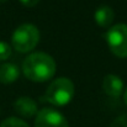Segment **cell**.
Segmentation results:
<instances>
[{"mask_svg":"<svg viewBox=\"0 0 127 127\" xmlns=\"http://www.w3.org/2000/svg\"><path fill=\"white\" fill-rule=\"evenodd\" d=\"M14 109L20 116L27 117V119L37 115L38 112L36 101L29 96H21L16 99V101L14 102Z\"/></svg>","mask_w":127,"mask_h":127,"instance_id":"52a82bcc","label":"cell"},{"mask_svg":"<svg viewBox=\"0 0 127 127\" xmlns=\"http://www.w3.org/2000/svg\"><path fill=\"white\" fill-rule=\"evenodd\" d=\"M74 84L68 78H57L48 85L44 97L46 100L56 106H64L74 97Z\"/></svg>","mask_w":127,"mask_h":127,"instance_id":"7a4b0ae2","label":"cell"},{"mask_svg":"<svg viewBox=\"0 0 127 127\" xmlns=\"http://www.w3.org/2000/svg\"><path fill=\"white\" fill-rule=\"evenodd\" d=\"M20 77V69L14 63H1L0 64V83L12 84Z\"/></svg>","mask_w":127,"mask_h":127,"instance_id":"ba28073f","label":"cell"},{"mask_svg":"<svg viewBox=\"0 0 127 127\" xmlns=\"http://www.w3.org/2000/svg\"><path fill=\"white\" fill-rule=\"evenodd\" d=\"M57 64L54 59L43 52H35L29 54L22 62L24 75L35 83H43L53 78Z\"/></svg>","mask_w":127,"mask_h":127,"instance_id":"6da1fadb","label":"cell"},{"mask_svg":"<svg viewBox=\"0 0 127 127\" xmlns=\"http://www.w3.org/2000/svg\"><path fill=\"white\" fill-rule=\"evenodd\" d=\"M0 127H30L24 120L21 119H17V117H7L5 119Z\"/></svg>","mask_w":127,"mask_h":127,"instance_id":"30bf717a","label":"cell"},{"mask_svg":"<svg viewBox=\"0 0 127 127\" xmlns=\"http://www.w3.org/2000/svg\"><path fill=\"white\" fill-rule=\"evenodd\" d=\"M102 90L106 95H109L112 99H119L125 90L124 82L120 77L115 74H107L104 78L102 82Z\"/></svg>","mask_w":127,"mask_h":127,"instance_id":"8992f818","label":"cell"},{"mask_svg":"<svg viewBox=\"0 0 127 127\" xmlns=\"http://www.w3.org/2000/svg\"><path fill=\"white\" fill-rule=\"evenodd\" d=\"M110 127H127V114H124L119 117H116Z\"/></svg>","mask_w":127,"mask_h":127,"instance_id":"7c38bea8","label":"cell"},{"mask_svg":"<svg viewBox=\"0 0 127 127\" xmlns=\"http://www.w3.org/2000/svg\"><path fill=\"white\" fill-rule=\"evenodd\" d=\"M11 42L17 52H30L40 42V30L32 24H22L14 31Z\"/></svg>","mask_w":127,"mask_h":127,"instance_id":"3957f363","label":"cell"},{"mask_svg":"<svg viewBox=\"0 0 127 127\" xmlns=\"http://www.w3.org/2000/svg\"><path fill=\"white\" fill-rule=\"evenodd\" d=\"M110 51L119 58H127V25L116 24L105 35Z\"/></svg>","mask_w":127,"mask_h":127,"instance_id":"277c9868","label":"cell"},{"mask_svg":"<svg viewBox=\"0 0 127 127\" xmlns=\"http://www.w3.org/2000/svg\"><path fill=\"white\" fill-rule=\"evenodd\" d=\"M20 2L27 7H32V6H36L40 2V0H20Z\"/></svg>","mask_w":127,"mask_h":127,"instance_id":"4fadbf2b","label":"cell"},{"mask_svg":"<svg viewBox=\"0 0 127 127\" xmlns=\"http://www.w3.org/2000/svg\"><path fill=\"white\" fill-rule=\"evenodd\" d=\"M115 19V12L112 7L107 5H102L97 7L94 12V20L100 27H109Z\"/></svg>","mask_w":127,"mask_h":127,"instance_id":"9c48e42d","label":"cell"},{"mask_svg":"<svg viewBox=\"0 0 127 127\" xmlns=\"http://www.w3.org/2000/svg\"><path fill=\"white\" fill-rule=\"evenodd\" d=\"M5 1H7V0H0V2H5Z\"/></svg>","mask_w":127,"mask_h":127,"instance_id":"9a60e30c","label":"cell"},{"mask_svg":"<svg viewBox=\"0 0 127 127\" xmlns=\"http://www.w3.org/2000/svg\"><path fill=\"white\" fill-rule=\"evenodd\" d=\"M124 101H125V105L127 106V86L126 89L124 90Z\"/></svg>","mask_w":127,"mask_h":127,"instance_id":"5bb4252c","label":"cell"},{"mask_svg":"<svg viewBox=\"0 0 127 127\" xmlns=\"http://www.w3.org/2000/svg\"><path fill=\"white\" fill-rule=\"evenodd\" d=\"M11 46L5 41H0V61H6L11 56Z\"/></svg>","mask_w":127,"mask_h":127,"instance_id":"8fae6325","label":"cell"},{"mask_svg":"<svg viewBox=\"0 0 127 127\" xmlns=\"http://www.w3.org/2000/svg\"><path fill=\"white\" fill-rule=\"evenodd\" d=\"M35 127H69V125L63 114L54 109L44 107L36 115Z\"/></svg>","mask_w":127,"mask_h":127,"instance_id":"5b68a950","label":"cell"}]
</instances>
